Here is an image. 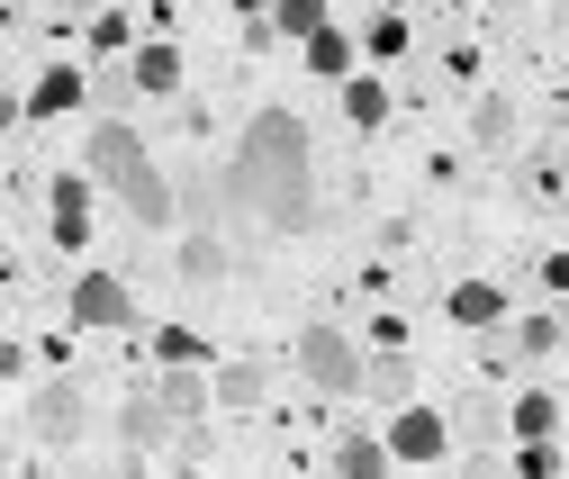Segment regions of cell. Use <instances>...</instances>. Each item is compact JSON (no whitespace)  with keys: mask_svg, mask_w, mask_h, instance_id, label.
Returning <instances> with one entry per match:
<instances>
[{"mask_svg":"<svg viewBox=\"0 0 569 479\" xmlns=\"http://www.w3.org/2000/svg\"><path fill=\"white\" fill-rule=\"evenodd\" d=\"M127 73H136L146 100H172V91H181V46H172V37H146V46L127 54Z\"/></svg>","mask_w":569,"mask_h":479,"instance_id":"9","label":"cell"},{"mask_svg":"<svg viewBox=\"0 0 569 479\" xmlns=\"http://www.w3.org/2000/svg\"><path fill=\"white\" fill-rule=\"evenodd\" d=\"M91 54H100V63L136 54V28H127V10H91Z\"/></svg>","mask_w":569,"mask_h":479,"instance_id":"17","label":"cell"},{"mask_svg":"<svg viewBox=\"0 0 569 479\" xmlns=\"http://www.w3.org/2000/svg\"><path fill=\"white\" fill-rule=\"evenodd\" d=\"M516 345H525V362H542V353L560 345V317H525V326H516Z\"/></svg>","mask_w":569,"mask_h":479,"instance_id":"26","label":"cell"},{"mask_svg":"<svg viewBox=\"0 0 569 479\" xmlns=\"http://www.w3.org/2000/svg\"><path fill=\"white\" fill-rule=\"evenodd\" d=\"M91 100H100L109 118H127V100H146V91H136V73H91Z\"/></svg>","mask_w":569,"mask_h":479,"instance_id":"23","label":"cell"},{"mask_svg":"<svg viewBox=\"0 0 569 479\" xmlns=\"http://www.w3.org/2000/svg\"><path fill=\"white\" fill-rule=\"evenodd\" d=\"M352 54H362V46H352V37H343V28H335V19H326V28H317V37H308V73H317V82H335V91H343V82H352Z\"/></svg>","mask_w":569,"mask_h":479,"instance_id":"12","label":"cell"},{"mask_svg":"<svg viewBox=\"0 0 569 479\" xmlns=\"http://www.w3.org/2000/svg\"><path fill=\"white\" fill-rule=\"evenodd\" d=\"M343 118H352V127H380V118H389V91H380L371 73H352V82H343Z\"/></svg>","mask_w":569,"mask_h":479,"instance_id":"18","label":"cell"},{"mask_svg":"<svg viewBox=\"0 0 569 479\" xmlns=\"http://www.w3.org/2000/svg\"><path fill=\"white\" fill-rule=\"evenodd\" d=\"M154 353H163V362H208V345H199L190 326H163V335H154Z\"/></svg>","mask_w":569,"mask_h":479,"instance_id":"27","label":"cell"},{"mask_svg":"<svg viewBox=\"0 0 569 479\" xmlns=\"http://www.w3.org/2000/svg\"><path fill=\"white\" fill-rule=\"evenodd\" d=\"M290 362H299V380L317 389V398H362V380H371V353L352 345V326H335V317H317V326H299V345H290Z\"/></svg>","mask_w":569,"mask_h":479,"instance_id":"2","label":"cell"},{"mask_svg":"<svg viewBox=\"0 0 569 479\" xmlns=\"http://www.w3.org/2000/svg\"><path fill=\"white\" fill-rule=\"evenodd\" d=\"M362 46H371V54H407V10H380Z\"/></svg>","mask_w":569,"mask_h":479,"instance_id":"25","label":"cell"},{"mask_svg":"<svg viewBox=\"0 0 569 479\" xmlns=\"http://www.w3.org/2000/svg\"><path fill=\"white\" fill-rule=\"evenodd\" d=\"M507 426H516L525 443H551V426H560V398H551V389H525V398L507 407Z\"/></svg>","mask_w":569,"mask_h":479,"instance_id":"14","label":"cell"},{"mask_svg":"<svg viewBox=\"0 0 569 479\" xmlns=\"http://www.w3.org/2000/svg\"><path fill=\"white\" fill-rule=\"evenodd\" d=\"M470 136H479V146H507V136H516V109H507V100H479Z\"/></svg>","mask_w":569,"mask_h":479,"instance_id":"24","label":"cell"},{"mask_svg":"<svg viewBox=\"0 0 569 479\" xmlns=\"http://www.w3.org/2000/svg\"><path fill=\"white\" fill-rule=\"evenodd\" d=\"M91 100V73H73V63H46L37 91H28V118H63V109H82Z\"/></svg>","mask_w":569,"mask_h":479,"instance_id":"10","label":"cell"},{"mask_svg":"<svg viewBox=\"0 0 569 479\" xmlns=\"http://www.w3.org/2000/svg\"><path fill=\"white\" fill-rule=\"evenodd\" d=\"M208 389H218V380H199V362H163V407H172V417H199Z\"/></svg>","mask_w":569,"mask_h":479,"instance_id":"15","label":"cell"},{"mask_svg":"<svg viewBox=\"0 0 569 479\" xmlns=\"http://www.w3.org/2000/svg\"><path fill=\"white\" fill-rule=\"evenodd\" d=\"M452 317H461V326H497V317H507V299H497L488 281H461V290H452Z\"/></svg>","mask_w":569,"mask_h":479,"instance_id":"19","label":"cell"},{"mask_svg":"<svg viewBox=\"0 0 569 479\" xmlns=\"http://www.w3.org/2000/svg\"><path fill=\"white\" fill-rule=\"evenodd\" d=\"M542 281H551V290H569V253H551V262H542Z\"/></svg>","mask_w":569,"mask_h":479,"instance_id":"28","label":"cell"},{"mask_svg":"<svg viewBox=\"0 0 569 479\" xmlns=\"http://www.w3.org/2000/svg\"><path fill=\"white\" fill-rule=\"evenodd\" d=\"M326 19H335V0H271V28H280V37H299V46H308Z\"/></svg>","mask_w":569,"mask_h":479,"instance_id":"16","label":"cell"},{"mask_svg":"<svg viewBox=\"0 0 569 479\" xmlns=\"http://www.w3.org/2000/svg\"><path fill=\"white\" fill-rule=\"evenodd\" d=\"M181 271H190V281H218V271H227V245H218V236L199 227V236L181 245Z\"/></svg>","mask_w":569,"mask_h":479,"instance_id":"21","label":"cell"},{"mask_svg":"<svg viewBox=\"0 0 569 479\" xmlns=\"http://www.w3.org/2000/svg\"><path fill=\"white\" fill-rule=\"evenodd\" d=\"M73 326H136V290L118 271H82L73 281Z\"/></svg>","mask_w":569,"mask_h":479,"instance_id":"6","label":"cell"},{"mask_svg":"<svg viewBox=\"0 0 569 479\" xmlns=\"http://www.w3.org/2000/svg\"><path fill=\"white\" fill-rule=\"evenodd\" d=\"M362 398H371V407H407V398H416V362H407V345H380V353H371Z\"/></svg>","mask_w":569,"mask_h":479,"instance_id":"11","label":"cell"},{"mask_svg":"<svg viewBox=\"0 0 569 479\" xmlns=\"http://www.w3.org/2000/svg\"><path fill=\"white\" fill-rule=\"evenodd\" d=\"M326 461H335V479H380V470H398V452H389V426H380V435H362V426H343Z\"/></svg>","mask_w":569,"mask_h":479,"instance_id":"7","label":"cell"},{"mask_svg":"<svg viewBox=\"0 0 569 479\" xmlns=\"http://www.w3.org/2000/svg\"><path fill=\"white\" fill-rule=\"evenodd\" d=\"M163 426H172V407H163V389H154V398H127V417H118L127 452H146V443H163Z\"/></svg>","mask_w":569,"mask_h":479,"instance_id":"13","label":"cell"},{"mask_svg":"<svg viewBox=\"0 0 569 479\" xmlns=\"http://www.w3.org/2000/svg\"><path fill=\"white\" fill-rule=\"evenodd\" d=\"M236 10H244V19H262V10H271V0H236Z\"/></svg>","mask_w":569,"mask_h":479,"instance_id":"29","label":"cell"},{"mask_svg":"<svg viewBox=\"0 0 569 479\" xmlns=\"http://www.w3.org/2000/svg\"><path fill=\"white\" fill-rule=\"evenodd\" d=\"M389 452H398V470L452 461V426H443V417H435L425 398H407V407H389Z\"/></svg>","mask_w":569,"mask_h":479,"instance_id":"3","label":"cell"},{"mask_svg":"<svg viewBox=\"0 0 569 479\" xmlns=\"http://www.w3.org/2000/svg\"><path fill=\"white\" fill-rule=\"evenodd\" d=\"M91 181H100L91 163L46 181V227H54V245H82V236H91Z\"/></svg>","mask_w":569,"mask_h":479,"instance_id":"4","label":"cell"},{"mask_svg":"<svg viewBox=\"0 0 569 479\" xmlns=\"http://www.w3.org/2000/svg\"><path fill=\"white\" fill-rule=\"evenodd\" d=\"M227 199H236V218L253 227H308V199H317V163H308V127L290 109H253L244 118V146L227 163Z\"/></svg>","mask_w":569,"mask_h":479,"instance_id":"1","label":"cell"},{"mask_svg":"<svg viewBox=\"0 0 569 479\" xmlns=\"http://www.w3.org/2000/svg\"><path fill=\"white\" fill-rule=\"evenodd\" d=\"M82 163H91V172H100V190H109V181H127L136 163H146V136H136L127 118H109V109H100V127H91V146H82Z\"/></svg>","mask_w":569,"mask_h":479,"instance_id":"5","label":"cell"},{"mask_svg":"<svg viewBox=\"0 0 569 479\" xmlns=\"http://www.w3.org/2000/svg\"><path fill=\"white\" fill-rule=\"evenodd\" d=\"M262 380H271L262 362H218V398H227V407H253V398H262Z\"/></svg>","mask_w":569,"mask_h":479,"instance_id":"20","label":"cell"},{"mask_svg":"<svg viewBox=\"0 0 569 479\" xmlns=\"http://www.w3.org/2000/svg\"><path fill=\"white\" fill-rule=\"evenodd\" d=\"M37 426H46V435H73V426H82V398H73V389H46V398H37Z\"/></svg>","mask_w":569,"mask_h":479,"instance_id":"22","label":"cell"},{"mask_svg":"<svg viewBox=\"0 0 569 479\" xmlns=\"http://www.w3.org/2000/svg\"><path fill=\"white\" fill-rule=\"evenodd\" d=\"M109 190H118V209H127L136 227H172V181H163L154 163H136V172H127V181H109Z\"/></svg>","mask_w":569,"mask_h":479,"instance_id":"8","label":"cell"},{"mask_svg":"<svg viewBox=\"0 0 569 479\" xmlns=\"http://www.w3.org/2000/svg\"><path fill=\"white\" fill-rule=\"evenodd\" d=\"M73 10H100V0H73Z\"/></svg>","mask_w":569,"mask_h":479,"instance_id":"30","label":"cell"}]
</instances>
